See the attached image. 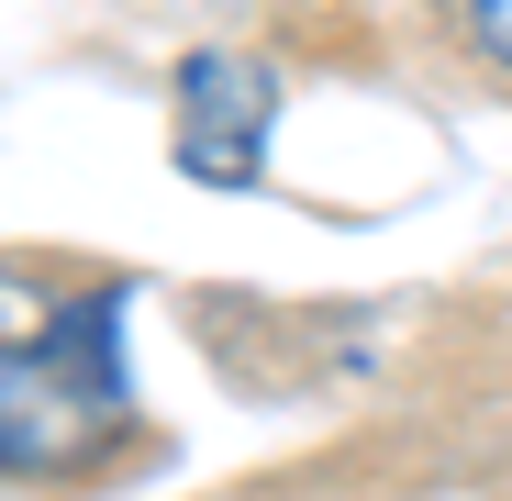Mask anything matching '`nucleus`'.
<instances>
[{
  "mask_svg": "<svg viewBox=\"0 0 512 501\" xmlns=\"http://www.w3.org/2000/svg\"><path fill=\"white\" fill-rule=\"evenodd\" d=\"M123 290H78L45 312V334L12 346V379H0V435H12V468H67L90 457L123 424Z\"/></svg>",
  "mask_w": 512,
  "mask_h": 501,
  "instance_id": "1",
  "label": "nucleus"
},
{
  "mask_svg": "<svg viewBox=\"0 0 512 501\" xmlns=\"http://www.w3.org/2000/svg\"><path fill=\"white\" fill-rule=\"evenodd\" d=\"M268 134H279V78L256 56H179V123H167V156H179V179L201 190H256L268 179Z\"/></svg>",
  "mask_w": 512,
  "mask_h": 501,
  "instance_id": "2",
  "label": "nucleus"
},
{
  "mask_svg": "<svg viewBox=\"0 0 512 501\" xmlns=\"http://www.w3.org/2000/svg\"><path fill=\"white\" fill-rule=\"evenodd\" d=\"M457 34H468L501 78H512V0H457Z\"/></svg>",
  "mask_w": 512,
  "mask_h": 501,
  "instance_id": "3",
  "label": "nucleus"
}]
</instances>
